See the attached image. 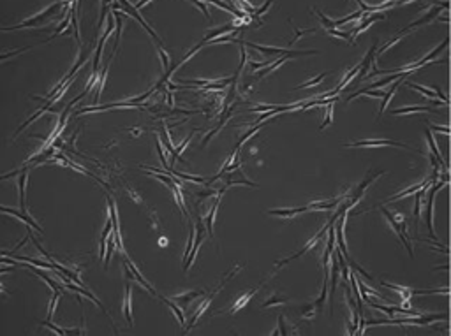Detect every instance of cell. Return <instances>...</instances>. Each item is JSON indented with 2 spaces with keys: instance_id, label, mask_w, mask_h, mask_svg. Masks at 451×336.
Segmentation results:
<instances>
[{
  "instance_id": "1",
  "label": "cell",
  "mask_w": 451,
  "mask_h": 336,
  "mask_svg": "<svg viewBox=\"0 0 451 336\" xmlns=\"http://www.w3.org/2000/svg\"><path fill=\"white\" fill-rule=\"evenodd\" d=\"M381 211H383V215L386 217V220L390 222V225H391V229L393 231L396 232V236H398V240L404 243V247L409 250V255L413 257V247H411V243H409V240H405V236H404V232H402V222L405 220V217L404 215H400V213H390L384 206H381Z\"/></svg>"
},
{
  "instance_id": "2",
  "label": "cell",
  "mask_w": 451,
  "mask_h": 336,
  "mask_svg": "<svg viewBox=\"0 0 451 336\" xmlns=\"http://www.w3.org/2000/svg\"><path fill=\"white\" fill-rule=\"evenodd\" d=\"M379 146H398L409 151H418L414 148L407 146V144L398 143V141H390V139H368V141H353V143L344 144V148H379Z\"/></svg>"
},
{
  "instance_id": "3",
  "label": "cell",
  "mask_w": 451,
  "mask_h": 336,
  "mask_svg": "<svg viewBox=\"0 0 451 336\" xmlns=\"http://www.w3.org/2000/svg\"><path fill=\"white\" fill-rule=\"evenodd\" d=\"M247 46L254 48V50L261 51L263 55H291V56H301V55H314L317 51L310 50V51H291L286 50V48H273V46H259V44H252V42H247Z\"/></svg>"
},
{
  "instance_id": "4",
  "label": "cell",
  "mask_w": 451,
  "mask_h": 336,
  "mask_svg": "<svg viewBox=\"0 0 451 336\" xmlns=\"http://www.w3.org/2000/svg\"><path fill=\"white\" fill-rule=\"evenodd\" d=\"M381 174H384V171H375V172H370V176L365 178V180L360 183L358 189H354L353 192H351V197H349V202H347V208H353V206H356V202L360 201V199L363 197V194H365V190L368 189V187L374 183L377 178L381 176Z\"/></svg>"
},
{
  "instance_id": "5",
  "label": "cell",
  "mask_w": 451,
  "mask_h": 336,
  "mask_svg": "<svg viewBox=\"0 0 451 336\" xmlns=\"http://www.w3.org/2000/svg\"><path fill=\"white\" fill-rule=\"evenodd\" d=\"M65 4V0H59L57 4H53V5H50V7H46L44 11H42L41 14H37L35 18H29L27 21H21L20 25H16V27H11V28H7V30H14V28H25V27H32V25H35V23H39L41 20H44V18H48V16H51V14H55L57 11H59L62 5Z\"/></svg>"
},
{
  "instance_id": "6",
  "label": "cell",
  "mask_w": 451,
  "mask_h": 336,
  "mask_svg": "<svg viewBox=\"0 0 451 336\" xmlns=\"http://www.w3.org/2000/svg\"><path fill=\"white\" fill-rule=\"evenodd\" d=\"M446 185V181H443L441 185L437 187H432L428 196H426V213H425V219H426V227H428V232L432 234V238H435V231H434V196L441 187Z\"/></svg>"
},
{
  "instance_id": "7",
  "label": "cell",
  "mask_w": 451,
  "mask_h": 336,
  "mask_svg": "<svg viewBox=\"0 0 451 336\" xmlns=\"http://www.w3.org/2000/svg\"><path fill=\"white\" fill-rule=\"evenodd\" d=\"M346 217H347V211L340 213V219H338L337 225H335V238H337V245L340 247L342 253L346 255V259H351L349 253H347V247H346V240H344V224H346Z\"/></svg>"
},
{
  "instance_id": "8",
  "label": "cell",
  "mask_w": 451,
  "mask_h": 336,
  "mask_svg": "<svg viewBox=\"0 0 451 336\" xmlns=\"http://www.w3.org/2000/svg\"><path fill=\"white\" fill-rule=\"evenodd\" d=\"M443 9H448V4H443V5H434V7L428 11V13L425 14L423 18H420V20H416L414 23H411V25H407L405 28H416V27H420V25H425V23H428V21H432V20H435L437 18V14L443 11Z\"/></svg>"
},
{
  "instance_id": "9",
  "label": "cell",
  "mask_w": 451,
  "mask_h": 336,
  "mask_svg": "<svg viewBox=\"0 0 451 336\" xmlns=\"http://www.w3.org/2000/svg\"><path fill=\"white\" fill-rule=\"evenodd\" d=\"M231 30H240V28H236V25H235V23H233V21H231V23H228V25L220 27V28H213V30H210V32H208V34L205 35V37H203V41L199 42V44H201V46H203V44H207V42H210V41H213V39H217L220 34H226V32H231Z\"/></svg>"
},
{
  "instance_id": "10",
  "label": "cell",
  "mask_w": 451,
  "mask_h": 336,
  "mask_svg": "<svg viewBox=\"0 0 451 336\" xmlns=\"http://www.w3.org/2000/svg\"><path fill=\"white\" fill-rule=\"evenodd\" d=\"M405 74H407V72H405ZM405 74H402L400 78H398V80H395V81H393V86L388 90V92L384 93V97H383V104H381V108H379V116H383L384 110H386V106L390 104V101H391V97L395 95L396 88H398V84H400V83H404V80H405Z\"/></svg>"
},
{
  "instance_id": "11",
  "label": "cell",
  "mask_w": 451,
  "mask_h": 336,
  "mask_svg": "<svg viewBox=\"0 0 451 336\" xmlns=\"http://www.w3.org/2000/svg\"><path fill=\"white\" fill-rule=\"evenodd\" d=\"M375 48H377V44H372V48L368 50V53L365 55V58H363V62H361V71H360V74H358V80L360 81H363L365 80V76H367V71H368V67H370V63H372V56H374V53H375Z\"/></svg>"
},
{
  "instance_id": "12",
  "label": "cell",
  "mask_w": 451,
  "mask_h": 336,
  "mask_svg": "<svg viewBox=\"0 0 451 336\" xmlns=\"http://www.w3.org/2000/svg\"><path fill=\"white\" fill-rule=\"evenodd\" d=\"M303 211H308V206H303V208H293V210H268V213L282 217V219H291V217H296L298 213H303Z\"/></svg>"
},
{
  "instance_id": "13",
  "label": "cell",
  "mask_w": 451,
  "mask_h": 336,
  "mask_svg": "<svg viewBox=\"0 0 451 336\" xmlns=\"http://www.w3.org/2000/svg\"><path fill=\"white\" fill-rule=\"evenodd\" d=\"M331 280H330V296L335 294V287H337V280H338V255H337V250H335V255L331 259Z\"/></svg>"
},
{
  "instance_id": "14",
  "label": "cell",
  "mask_w": 451,
  "mask_h": 336,
  "mask_svg": "<svg viewBox=\"0 0 451 336\" xmlns=\"http://www.w3.org/2000/svg\"><path fill=\"white\" fill-rule=\"evenodd\" d=\"M123 313H125L127 324H132V303H131V287H125V299H123Z\"/></svg>"
},
{
  "instance_id": "15",
  "label": "cell",
  "mask_w": 451,
  "mask_h": 336,
  "mask_svg": "<svg viewBox=\"0 0 451 336\" xmlns=\"http://www.w3.org/2000/svg\"><path fill=\"white\" fill-rule=\"evenodd\" d=\"M120 4H123V5H125V9H127V13H129V14H132V16H134V18H138V21H139V23H141V25H143V27H145V30H148V34H150V35H153V37H155V39H159V37H157V35H155V32H153V30H152V28H150V25H147V21H145V20H143V18H141V16H139V14H138V13H136V7H134V9H132V7H131V5L127 4V0H120Z\"/></svg>"
},
{
  "instance_id": "16",
  "label": "cell",
  "mask_w": 451,
  "mask_h": 336,
  "mask_svg": "<svg viewBox=\"0 0 451 336\" xmlns=\"http://www.w3.org/2000/svg\"><path fill=\"white\" fill-rule=\"evenodd\" d=\"M360 71H361V62H360V63H356V65H354V67L351 69V71H347V74L344 76V80H342V81H340V84H338V86H337V90H338V92H340V90H344V88H346L347 84H349V81L353 80L354 76L358 74Z\"/></svg>"
},
{
  "instance_id": "17",
  "label": "cell",
  "mask_w": 451,
  "mask_h": 336,
  "mask_svg": "<svg viewBox=\"0 0 451 336\" xmlns=\"http://www.w3.org/2000/svg\"><path fill=\"white\" fill-rule=\"evenodd\" d=\"M428 181V180H426ZM426 181H423V183H418V185H414V187H411V189H405V190H402L400 194H396V196H391V197L388 199L386 202H393V201H398V199H402V197H405V196H409V194H414V192H418L420 189H423V187L426 185Z\"/></svg>"
},
{
  "instance_id": "18",
  "label": "cell",
  "mask_w": 451,
  "mask_h": 336,
  "mask_svg": "<svg viewBox=\"0 0 451 336\" xmlns=\"http://www.w3.org/2000/svg\"><path fill=\"white\" fill-rule=\"evenodd\" d=\"M125 264H127V266H129V269H131V271H132V275H134V277H136V278H138V281H139V283H141V285H143V287H145V289H148V290H150V292H152V294H153V296H155V290H153V289H152V285H150V283H148V281H145V278H143V277H141V275H139V271H138V269H136V266H134V264H132V262H131V261H129V259H127V261H125Z\"/></svg>"
},
{
  "instance_id": "19",
  "label": "cell",
  "mask_w": 451,
  "mask_h": 336,
  "mask_svg": "<svg viewBox=\"0 0 451 336\" xmlns=\"http://www.w3.org/2000/svg\"><path fill=\"white\" fill-rule=\"evenodd\" d=\"M426 134V141H428V146H430V150H432V153L435 155V159L441 162V166L444 168V160H443V155H441V150L437 148V144H435V141H434V138H432V134H430V131H426L425 132Z\"/></svg>"
},
{
  "instance_id": "20",
  "label": "cell",
  "mask_w": 451,
  "mask_h": 336,
  "mask_svg": "<svg viewBox=\"0 0 451 336\" xmlns=\"http://www.w3.org/2000/svg\"><path fill=\"white\" fill-rule=\"evenodd\" d=\"M414 111L426 113V111H430V108H425V106H407V108H398V110H393V114H405V113H414Z\"/></svg>"
},
{
  "instance_id": "21",
  "label": "cell",
  "mask_w": 451,
  "mask_h": 336,
  "mask_svg": "<svg viewBox=\"0 0 451 336\" xmlns=\"http://www.w3.org/2000/svg\"><path fill=\"white\" fill-rule=\"evenodd\" d=\"M407 34H409V28H405L404 32H400V34L396 35L395 39H391V41H390V42H386V44H384V46L381 48L379 51H377V56H381V55H383V53H384V51H386V50H390V48H391V46H395L396 42H398V41H402V39H404Z\"/></svg>"
},
{
  "instance_id": "22",
  "label": "cell",
  "mask_w": 451,
  "mask_h": 336,
  "mask_svg": "<svg viewBox=\"0 0 451 336\" xmlns=\"http://www.w3.org/2000/svg\"><path fill=\"white\" fill-rule=\"evenodd\" d=\"M25 181H27V172L23 171L20 180H18V187H20V202H21V208H23V210H25Z\"/></svg>"
},
{
  "instance_id": "23",
  "label": "cell",
  "mask_w": 451,
  "mask_h": 336,
  "mask_svg": "<svg viewBox=\"0 0 451 336\" xmlns=\"http://www.w3.org/2000/svg\"><path fill=\"white\" fill-rule=\"evenodd\" d=\"M325 76H328V72H321V74L316 76L314 80H310V81H307V83H303V84H300V86H296V90H300V88H310V86H316L317 83H321V81L325 80Z\"/></svg>"
},
{
  "instance_id": "24",
  "label": "cell",
  "mask_w": 451,
  "mask_h": 336,
  "mask_svg": "<svg viewBox=\"0 0 451 336\" xmlns=\"http://www.w3.org/2000/svg\"><path fill=\"white\" fill-rule=\"evenodd\" d=\"M217 208H219V201L215 202V204L211 206V210H210V215H208V219H207V227H208V232H213V220H215V213H217Z\"/></svg>"
},
{
  "instance_id": "25",
  "label": "cell",
  "mask_w": 451,
  "mask_h": 336,
  "mask_svg": "<svg viewBox=\"0 0 451 336\" xmlns=\"http://www.w3.org/2000/svg\"><path fill=\"white\" fill-rule=\"evenodd\" d=\"M330 35H335V37H340V39H346L349 44H354L353 42V35H351V32H340V30H335V28H330L326 30Z\"/></svg>"
},
{
  "instance_id": "26",
  "label": "cell",
  "mask_w": 451,
  "mask_h": 336,
  "mask_svg": "<svg viewBox=\"0 0 451 336\" xmlns=\"http://www.w3.org/2000/svg\"><path fill=\"white\" fill-rule=\"evenodd\" d=\"M314 13H316L317 16H319V20L323 21V25H325V28H326V30H330V28H335V21H333V20H328V18H326L325 14L321 13L319 9H314Z\"/></svg>"
},
{
  "instance_id": "27",
  "label": "cell",
  "mask_w": 451,
  "mask_h": 336,
  "mask_svg": "<svg viewBox=\"0 0 451 336\" xmlns=\"http://www.w3.org/2000/svg\"><path fill=\"white\" fill-rule=\"evenodd\" d=\"M256 292H257V289H256V290H252V292H249V294H245L241 299H238V301H236L235 305H233V307H231V311H236V310H238V308H241V307H243L245 303L249 301V299L252 298V296L256 294Z\"/></svg>"
},
{
  "instance_id": "28",
  "label": "cell",
  "mask_w": 451,
  "mask_h": 336,
  "mask_svg": "<svg viewBox=\"0 0 451 336\" xmlns=\"http://www.w3.org/2000/svg\"><path fill=\"white\" fill-rule=\"evenodd\" d=\"M164 301H166V305H168V307L171 308V310H173L175 313H177V317H178V320H180V324H185V317H183V313H181L180 308H178L173 301H169V299H164Z\"/></svg>"
},
{
  "instance_id": "29",
  "label": "cell",
  "mask_w": 451,
  "mask_h": 336,
  "mask_svg": "<svg viewBox=\"0 0 451 336\" xmlns=\"http://www.w3.org/2000/svg\"><path fill=\"white\" fill-rule=\"evenodd\" d=\"M337 99H338V97H337ZM333 102H335V99H333V101H330V102H328V108H326V113H328V114H326L325 122L321 123V129H325V127L328 125L330 122H331V118H333V116H331V113H333Z\"/></svg>"
},
{
  "instance_id": "30",
  "label": "cell",
  "mask_w": 451,
  "mask_h": 336,
  "mask_svg": "<svg viewBox=\"0 0 451 336\" xmlns=\"http://www.w3.org/2000/svg\"><path fill=\"white\" fill-rule=\"evenodd\" d=\"M201 292L199 290H194V292H189V294H181V296H177V299L178 301H181L183 303V307H187V303L190 301L192 298H196V296H199Z\"/></svg>"
},
{
  "instance_id": "31",
  "label": "cell",
  "mask_w": 451,
  "mask_h": 336,
  "mask_svg": "<svg viewBox=\"0 0 451 336\" xmlns=\"http://www.w3.org/2000/svg\"><path fill=\"white\" fill-rule=\"evenodd\" d=\"M284 303H287V298H271L266 303H263V308L273 307V305H284Z\"/></svg>"
},
{
  "instance_id": "32",
  "label": "cell",
  "mask_w": 451,
  "mask_h": 336,
  "mask_svg": "<svg viewBox=\"0 0 451 336\" xmlns=\"http://www.w3.org/2000/svg\"><path fill=\"white\" fill-rule=\"evenodd\" d=\"M192 241H194V231L190 229V236H189V243H187V248H185V252H183V264L187 262V259H189V255H190V247H192Z\"/></svg>"
},
{
  "instance_id": "33",
  "label": "cell",
  "mask_w": 451,
  "mask_h": 336,
  "mask_svg": "<svg viewBox=\"0 0 451 336\" xmlns=\"http://www.w3.org/2000/svg\"><path fill=\"white\" fill-rule=\"evenodd\" d=\"M287 329H286V324H284V317L280 315L278 317V329L277 331H273V335H287Z\"/></svg>"
},
{
  "instance_id": "34",
  "label": "cell",
  "mask_w": 451,
  "mask_h": 336,
  "mask_svg": "<svg viewBox=\"0 0 451 336\" xmlns=\"http://www.w3.org/2000/svg\"><path fill=\"white\" fill-rule=\"evenodd\" d=\"M270 5H271V0H266V4L263 5V7H259V9H257V11H254V14H252V16H256V18H261L263 14H265L266 11H268V7H270Z\"/></svg>"
},
{
  "instance_id": "35",
  "label": "cell",
  "mask_w": 451,
  "mask_h": 336,
  "mask_svg": "<svg viewBox=\"0 0 451 336\" xmlns=\"http://www.w3.org/2000/svg\"><path fill=\"white\" fill-rule=\"evenodd\" d=\"M157 51H159V55H160V58H162V63H164V69H168L169 67V58H168V53H166L162 48H157Z\"/></svg>"
},
{
  "instance_id": "36",
  "label": "cell",
  "mask_w": 451,
  "mask_h": 336,
  "mask_svg": "<svg viewBox=\"0 0 451 336\" xmlns=\"http://www.w3.org/2000/svg\"><path fill=\"white\" fill-rule=\"evenodd\" d=\"M428 125L434 129V131H437V132H443V134H450V129L448 127H437V125H432V123H428Z\"/></svg>"
},
{
  "instance_id": "37",
  "label": "cell",
  "mask_w": 451,
  "mask_h": 336,
  "mask_svg": "<svg viewBox=\"0 0 451 336\" xmlns=\"http://www.w3.org/2000/svg\"><path fill=\"white\" fill-rule=\"evenodd\" d=\"M147 2H150V0H141V2H138V4H136L134 7H136V9H141L145 4H147Z\"/></svg>"
}]
</instances>
